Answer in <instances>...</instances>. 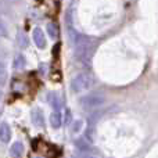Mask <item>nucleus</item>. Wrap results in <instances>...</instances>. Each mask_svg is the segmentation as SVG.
I'll use <instances>...</instances> for the list:
<instances>
[{"instance_id": "nucleus-1", "label": "nucleus", "mask_w": 158, "mask_h": 158, "mask_svg": "<svg viewBox=\"0 0 158 158\" xmlns=\"http://www.w3.org/2000/svg\"><path fill=\"white\" fill-rule=\"evenodd\" d=\"M72 42L75 46V52H77V58L82 63H87L92 57L93 52V44L90 42V39L87 36L82 35V33L74 31V33H71Z\"/></svg>"}, {"instance_id": "nucleus-2", "label": "nucleus", "mask_w": 158, "mask_h": 158, "mask_svg": "<svg viewBox=\"0 0 158 158\" xmlns=\"http://www.w3.org/2000/svg\"><path fill=\"white\" fill-rule=\"evenodd\" d=\"M93 85V79L89 74L86 72H82V74L77 75L71 82V90L74 93H81L85 92V90L90 89Z\"/></svg>"}, {"instance_id": "nucleus-3", "label": "nucleus", "mask_w": 158, "mask_h": 158, "mask_svg": "<svg viewBox=\"0 0 158 158\" xmlns=\"http://www.w3.org/2000/svg\"><path fill=\"white\" fill-rule=\"evenodd\" d=\"M104 103H106V96L101 93H92V94H87L81 98V106L86 110L97 108V107L103 106Z\"/></svg>"}, {"instance_id": "nucleus-4", "label": "nucleus", "mask_w": 158, "mask_h": 158, "mask_svg": "<svg viewBox=\"0 0 158 158\" xmlns=\"http://www.w3.org/2000/svg\"><path fill=\"white\" fill-rule=\"evenodd\" d=\"M32 36H33V42H35L36 47H39V49H44L46 47V44H47L46 36H44L43 31L40 28H35L32 32Z\"/></svg>"}, {"instance_id": "nucleus-5", "label": "nucleus", "mask_w": 158, "mask_h": 158, "mask_svg": "<svg viewBox=\"0 0 158 158\" xmlns=\"http://www.w3.org/2000/svg\"><path fill=\"white\" fill-rule=\"evenodd\" d=\"M31 118H32V122L35 126H38V128H44V117L40 110H38V108L32 110Z\"/></svg>"}, {"instance_id": "nucleus-6", "label": "nucleus", "mask_w": 158, "mask_h": 158, "mask_svg": "<svg viewBox=\"0 0 158 158\" xmlns=\"http://www.w3.org/2000/svg\"><path fill=\"white\" fill-rule=\"evenodd\" d=\"M75 147L79 150V153H83V154H90V151H92V146H90V143L87 142L86 139H78L75 140Z\"/></svg>"}, {"instance_id": "nucleus-7", "label": "nucleus", "mask_w": 158, "mask_h": 158, "mask_svg": "<svg viewBox=\"0 0 158 158\" xmlns=\"http://www.w3.org/2000/svg\"><path fill=\"white\" fill-rule=\"evenodd\" d=\"M11 139V129L8 126V123L3 122L0 125V142L2 143H8Z\"/></svg>"}, {"instance_id": "nucleus-8", "label": "nucleus", "mask_w": 158, "mask_h": 158, "mask_svg": "<svg viewBox=\"0 0 158 158\" xmlns=\"http://www.w3.org/2000/svg\"><path fill=\"white\" fill-rule=\"evenodd\" d=\"M61 123H63V118H61L60 111H53L50 114V125H52V128L58 129L61 126Z\"/></svg>"}, {"instance_id": "nucleus-9", "label": "nucleus", "mask_w": 158, "mask_h": 158, "mask_svg": "<svg viewBox=\"0 0 158 158\" xmlns=\"http://www.w3.org/2000/svg\"><path fill=\"white\" fill-rule=\"evenodd\" d=\"M10 154L14 158H19L22 154H24V144L19 143V142L14 143V144L11 146V148H10Z\"/></svg>"}, {"instance_id": "nucleus-10", "label": "nucleus", "mask_w": 158, "mask_h": 158, "mask_svg": "<svg viewBox=\"0 0 158 158\" xmlns=\"http://www.w3.org/2000/svg\"><path fill=\"white\" fill-rule=\"evenodd\" d=\"M47 33H49V36L52 39H57L58 38V28H57V25H56L54 22L47 24Z\"/></svg>"}, {"instance_id": "nucleus-11", "label": "nucleus", "mask_w": 158, "mask_h": 158, "mask_svg": "<svg viewBox=\"0 0 158 158\" xmlns=\"http://www.w3.org/2000/svg\"><path fill=\"white\" fill-rule=\"evenodd\" d=\"M49 103L52 104L53 107H54L56 111H58V108L61 107V104H60V98H58V96L56 94V93H49Z\"/></svg>"}, {"instance_id": "nucleus-12", "label": "nucleus", "mask_w": 158, "mask_h": 158, "mask_svg": "<svg viewBox=\"0 0 158 158\" xmlns=\"http://www.w3.org/2000/svg\"><path fill=\"white\" fill-rule=\"evenodd\" d=\"M25 64H27V60H25V57L22 54H18L15 58H14V68L21 69L25 67Z\"/></svg>"}, {"instance_id": "nucleus-13", "label": "nucleus", "mask_w": 158, "mask_h": 158, "mask_svg": "<svg viewBox=\"0 0 158 158\" xmlns=\"http://www.w3.org/2000/svg\"><path fill=\"white\" fill-rule=\"evenodd\" d=\"M17 40H18V44H19L21 47H27V44H28V39H27V35H25V33L19 32L18 35H17Z\"/></svg>"}, {"instance_id": "nucleus-14", "label": "nucleus", "mask_w": 158, "mask_h": 158, "mask_svg": "<svg viewBox=\"0 0 158 158\" xmlns=\"http://www.w3.org/2000/svg\"><path fill=\"white\" fill-rule=\"evenodd\" d=\"M64 122H65V125H69L72 122V115L69 110H65V119H64Z\"/></svg>"}, {"instance_id": "nucleus-15", "label": "nucleus", "mask_w": 158, "mask_h": 158, "mask_svg": "<svg viewBox=\"0 0 158 158\" xmlns=\"http://www.w3.org/2000/svg\"><path fill=\"white\" fill-rule=\"evenodd\" d=\"M8 33H7V28L4 27V24L2 22V19H0V36H3V38H6Z\"/></svg>"}, {"instance_id": "nucleus-16", "label": "nucleus", "mask_w": 158, "mask_h": 158, "mask_svg": "<svg viewBox=\"0 0 158 158\" xmlns=\"http://www.w3.org/2000/svg\"><path fill=\"white\" fill-rule=\"evenodd\" d=\"M77 158H97V157H94V156H92V154H83V153H81Z\"/></svg>"}, {"instance_id": "nucleus-17", "label": "nucleus", "mask_w": 158, "mask_h": 158, "mask_svg": "<svg viewBox=\"0 0 158 158\" xmlns=\"http://www.w3.org/2000/svg\"><path fill=\"white\" fill-rule=\"evenodd\" d=\"M3 72H4V65H3V64L0 63V75H2Z\"/></svg>"}, {"instance_id": "nucleus-18", "label": "nucleus", "mask_w": 158, "mask_h": 158, "mask_svg": "<svg viewBox=\"0 0 158 158\" xmlns=\"http://www.w3.org/2000/svg\"><path fill=\"white\" fill-rule=\"evenodd\" d=\"M0 98H2V93H0Z\"/></svg>"}, {"instance_id": "nucleus-19", "label": "nucleus", "mask_w": 158, "mask_h": 158, "mask_svg": "<svg viewBox=\"0 0 158 158\" xmlns=\"http://www.w3.org/2000/svg\"><path fill=\"white\" fill-rule=\"evenodd\" d=\"M75 158H77V157H75Z\"/></svg>"}]
</instances>
